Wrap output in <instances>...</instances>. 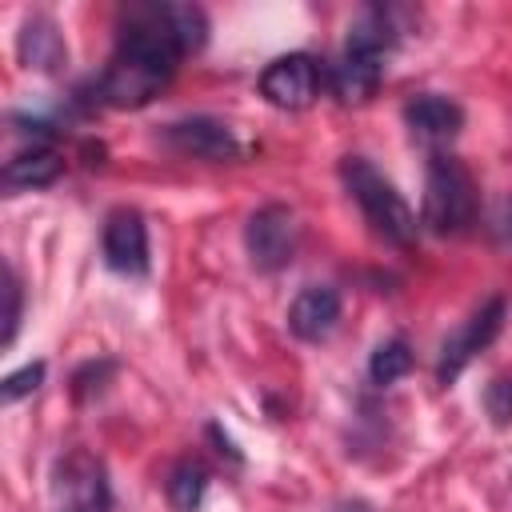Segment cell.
<instances>
[{
	"label": "cell",
	"mask_w": 512,
	"mask_h": 512,
	"mask_svg": "<svg viewBox=\"0 0 512 512\" xmlns=\"http://www.w3.org/2000/svg\"><path fill=\"white\" fill-rule=\"evenodd\" d=\"M180 60L184 48L164 20V4L136 8L128 24L116 32V48L96 92L112 108H140L152 96H160V88L176 76Z\"/></svg>",
	"instance_id": "obj_1"
},
{
	"label": "cell",
	"mask_w": 512,
	"mask_h": 512,
	"mask_svg": "<svg viewBox=\"0 0 512 512\" xmlns=\"http://www.w3.org/2000/svg\"><path fill=\"white\" fill-rule=\"evenodd\" d=\"M396 44V28L392 16L384 8H368L352 28L348 40L336 56V64L328 68V84L332 96L340 104H364L376 96L380 80H384V56Z\"/></svg>",
	"instance_id": "obj_2"
},
{
	"label": "cell",
	"mask_w": 512,
	"mask_h": 512,
	"mask_svg": "<svg viewBox=\"0 0 512 512\" xmlns=\"http://www.w3.org/2000/svg\"><path fill=\"white\" fill-rule=\"evenodd\" d=\"M340 176H344V188L352 192V200L360 204V212H364V220L372 224L376 236H384L388 244H412L416 240V212L396 192V184L384 172L372 168V160L344 156Z\"/></svg>",
	"instance_id": "obj_3"
},
{
	"label": "cell",
	"mask_w": 512,
	"mask_h": 512,
	"mask_svg": "<svg viewBox=\"0 0 512 512\" xmlns=\"http://www.w3.org/2000/svg\"><path fill=\"white\" fill-rule=\"evenodd\" d=\"M428 232L460 236L476 220V184L456 156L436 152L424 172V216Z\"/></svg>",
	"instance_id": "obj_4"
},
{
	"label": "cell",
	"mask_w": 512,
	"mask_h": 512,
	"mask_svg": "<svg viewBox=\"0 0 512 512\" xmlns=\"http://www.w3.org/2000/svg\"><path fill=\"white\" fill-rule=\"evenodd\" d=\"M244 248L252 268L260 272H280L296 256V216L288 204H264L248 216L244 224Z\"/></svg>",
	"instance_id": "obj_5"
},
{
	"label": "cell",
	"mask_w": 512,
	"mask_h": 512,
	"mask_svg": "<svg viewBox=\"0 0 512 512\" xmlns=\"http://www.w3.org/2000/svg\"><path fill=\"white\" fill-rule=\"evenodd\" d=\"M504 316H508V304H504L500 296H492V300H484V304H480L456 332H448V340L440 344L436 380H440V384H452V380L468 368V360H472L476 352H484V348L500 336Z\"/></svg>",
	"instance_id": "obj_6"
},
{
	"label": "cell",
	"mask_w": 512,
	"mask_h": 512,
	"mask_svg": "<svg viewBox=\"0 0 512 512\" xmlns=\"http://www.w3.org/2000/svg\"><path fill=\"white\" fill-rule=\"evenodd\" d=\"M260 96L276 108L300 112L320 96V64L308 52H288L276 56L264 72H260Z\"/></svg>",
	"instance_id": "obj_7"
},
{
	"label": "cell",
	"mask_w": 512,
	"mask_h": 512,
	"mask_svg": "<svg viewBox=\"0 0 512 512\" xmlns=\"http://www.w3.org/2000/svg\"><path fill=\"white\" fill-rule=\"evenodd\" d=\"M100 248H104V264L120 276H148V228H144V216L136 208H116L108 220H104V236H100Z\"/></svg>",
	"instance_id": "obj_8"
},
{
	"label": "cell",
	"mask_w": 512,
	"mask_h": 512,
	"mask_svg": "<svg viewBox=\"0 0 512 512\" xmlns=\"http://www.w3.org/2000/svg\"><path fill=\"white\" fill-rule=\"evenodd\" d=\"M56 492L64 496L60 512H108L112 508L108 476L100 460H92L88 452H72L68 460L56 464Z\"/></svg>",
	"instance_id": "obj_9"
},
{
	"label": "cell",
	"mask_w": 512,
	"mask_h": 512,
	"mask_svg": "<svg viewBox=\"0 0 512 512\" xmlns=\"http://www.w3.org/2000/svg\"><path fill=\"white\" fill-rule=\"evenodd\" d=\"M164 140L184 152V156H200V160H236L240 156V140L236 132L224 124V120H212V116H184V120H172L164 128Z\"/></svg>",
	"instance_id": "obj_10"
},
{
	"label": "cell",
	"mask_w": 512,
	"mask_h": 512,
	"mask_svg": "<svg viewBox=\"0 0 512 512\" xmlns=\"http://www.w3.org/2000/svg\"><path fill=\"white\" fill-rule=\"evenodd\" d=\"M336 320H340V292L328 288V284H308V288H300V296H296L292 308H288V328H292V336H296V340H308V344L324 340V336L336 328Z\"/></svg>",
	"instance_id": "obj_11"
},
{
	"label": "cell",
	"mask_w": 512,
	"mask_h": 512,
	"mask_svg": "<svg viewBox=\"0 0 512 512\" xmlns=\"http://www.w3.org/2000/svg\"><path fill=\"white\" fill-rule=\"evenodd\" d=\"M404 120H408V128H412L420 140L444 144V140H452V136L464 128V108H460L456 100H448V96L420 92V96H412V100L404 104Z\"/></svg>",
	"instance_id": "obj_12"
},
{
	"label": "cell",
	"mask_w": 512,
	"mask_h": 512,
	"mask_svg": "<svg viewBox=\"0 0 512 512\" xmlns=\"http://www.w3.org/2000/svg\"><path fill=\"white\" fill-rule=\"evenodd\" d=\"M16 56H20V64L32 68V72H60V68L68 64V44H64L60 28H56L48 16H32V20H24V28H20Z\"/></svg>",
	"instance_id": "obj_13"
},
{
	"label": "cell",
	"mask_w": 512,
	"mask_h": 512,
	"mask_svg": "<svg viewBox=\"0 0 512 512\" xmlns=\"http://www.w3.org/2000/svg\"><path fill=\"white\" fill-rule=\"evenodd\" d=\"M64 172V160L52 144L32 140L28 148H20L8 164H4V188L8 192H32V188H48L56 176Z\"/></svg>",
	"instance_id": "obj_14"
},
{
	"label": "cell",
	"mask_w": 512,
	"mask_h": 512,
	"mask_svg": "<svg viewBox=\"0 0 512 512\" xmlns=\"http://www.w3.org/2000/svg\"><path fill=\"white\" fill-rule=\"evenodd\" d=\"M164 492H168V504H172L176 512H196V508L204 504V492H208V472H204V464H196V460L176 464V468L168 472Z\"/></svg>",
	"instance_id": "obj_15"
},
{
	"label": "cell",
	"mask_w": 512,
	"mask_h": 512,
	"mask_svg": "<svg viewBox=\"0 0 512 512\" xmlns=\"http://www.w3.org/2000/svg\"><path fill=\"white\" fill-rule=\"evenodd\" d=\"M408 372H412V348H408V340H404V336L384 340V344L372 352V360H368V380H372V384H380V388L396 384V380H400V376H408Z\"/></svg>",
	"instance_id": "obj_16"
},
{
	"label": "cell",
	"mask_w": 512,
	"mask_h": 512,
	"mask_svg": "<svg viewBox=\"0 0 512 512\" xmlns=\"http://www.w3.org/2000/svg\"><path fill=\"white\" fill-rule=\"evenodd\" d=\"M164 20H168L172 36L180 40L184 56L196 52V48L208 40V16H204L196 4H164Z\"/></svg>",
	"instance_id": "obj_17"
},
{
	"label": "cell",
	"mask_w": 512,
	"mask_h": 512,
	"mask_svg": "<svg viewBox=\"0 0 512 512\" xmlns=\"http://www.w3.org/2000/svg\"><path fill=\"white\" fill-rule=\"evenodd\" d=\"M40 380H44V364H40V360H36V364H24V368H16L12 376H4V384H0V400H4V404H16L20 396L36 392Z\"/></svg>",
	"instance_id": "obj_18"
},
{
	"label": "cell",
	"mask_w": 512,
	"mask_h": 512,
	"mask_svg": "<svg viewBox=\"0 0 512 512\" xmlns=\"http://www.w3.org/2000/svg\"><path fill=\"white\" fill-rule=\"evenodd\" d=\"M112 372H116L112 360H88V364L76 368V376H72V396H76V400H88L92 392L104 388V380H108Z\"/></svg>",
	"instance_id": "obj_19"
},
{
	"label": "cell",
	"mask_w": 512,
	"mask_h": 512,
	"mask_svg": "<svg viewBox=\"0 0 512 512\" xmlns=\"http://www.w3.org/2000/svg\"><path fill=\"white\" fill-rule=\"evenodd\" d=\"M484 404H488V416L496 424H508L512 420V380H492L484 392Z\"/></svg>",
	"instance_id": "obj_20"
},
{
	"label": "cell",
	"mask_w": 512,
	"mask_h": 512,
	"mask_svg": "<svg viewBox=\"0 0 512 512\" xmlns=\"http://www.w3.org/2000/svg\"><path fill=\"white\" fill-rule=\"evenodd\" d=\"M20 312H24V288H20V276L8 268V312H4V344L16 340V328H20Z\"/></svg>",
	"instance_id": "obj_21"
},
{
	"label": "cell",
	"mask_w": 512,
	"mask_h": 512,
	"mask_svg": "<svg viewBox=\"0 0 512 512\" xmlns=\"http://www.w3.org/2000/svg\"><path fill=\"white\" fill-rule=\"evenodd\" d=\"M492 232H496L504 244H512V200H504V204L496 208V216H492Z\"/></svg>",
	"instance_id": "obj_22"
},
{
	"label": "cell",
	"mask_w": 512,
	"mask_h": 512,
	"mask_svg": "<svg viewBox=\"0 0 512 512\" xmlns=\"http://www.w3.org/2000/svg\"><path fill=\"white\" fill-rule=\"evenodd\" d=\"M332 512H372L368 504H360V500H344V504H336Z\"/></svg>",
	"instance_id": "obj_23"
}]
</instances>
